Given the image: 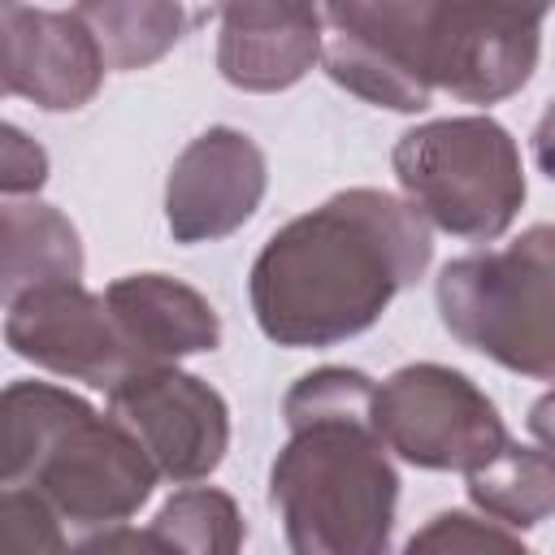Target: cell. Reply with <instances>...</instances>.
<instances>
[{"label":"cell","mask_w":555,"mask_h":555,"mask_svg":"<svg viewBox=\"0 0 555 555\" xmlns=\"http://www.w3.org/2000/svg\"><path fill=\"white\" fill-rule=\"evenodd\" d=\"M429 221L399 195L351 186L286 221L251 264V312L278 347H334L364 334L425 278Z\"/></svg>","instance_id":"obj_1"},{"label":"cell","mask_w":555,"mask_h":555,"mask_svg":"<svg viewBox=\"0 0 555 555\" xmlns=\"http://www.w3.org/2000/svg\"><path fill=\"white\" fill-rule=\"evenodd\" d=\"M373 377L360 369L304 373L286 399V447L269 473V503L299 555H377L390 546L399 473L373 421Z\"/></svg>","instance_id":"obj_2"},{"label":"cell","mask_w":555,"mask_h":555,"mask_svg":"<svg viewBox=\"0 0 555 555\" xmlns=\"http://www.w3.org/2000/svg\"><path fill=\"white\" fill-rule=\"evenodd\" d=\"M160 468L108 412L48 382H13L0 399V481L35 494L65 542H95L126 525L152 494Z\"/></svg>","instance_id":"obj_3"},{"label":"cell","mask_w":555,"mask_h":555,"mask_svg":"<svg viewBox=\"0 0 555 555\" xmlns=\"http://www.w3.org/2000/svg\"><path fill=\"white\" fill-rule=\"evenodd\" d=\"M438 312L468 351L555 382V225H529L507 247L442 264Z\"/></svg>","instance_id":"obj_4"},{"label":"cell","mask_w":555,"mask_h":555,"mask_svg":"<svg viewBox=\"0 0 555 555\" xmlns=\"http://www.w3.org/2000/svg\"><path fill=\"white\" fill-rule=\"evenodd\" d=\"M408 204L438 230L473 243L499 238L525 204L516 139L494 117H438L399 134L390 152Z\"/></svg>","instance_id":"obj_5"},{"label":"cell","mask_w":555,"mask_h":555,"mask_svg":"<svg viewBox=\"0 0 555 555\" xmlns=\"http://www.w3.org/2000/svg\"><path fill=\"white\" fill-rule=\"evenodd\" d=\"M325 74L351 95L416 113L429 104L442 0H321Z\"/></svg>","instance_id":"obj_6"},{"label":"cell","mask_w":555,"mask_h":555,"mask_svg":"<svg viewBox=\"0 0 555 555\" xmlns=\"http://www.w3.org/2000/svg\"><path fill=\"white\" fill-rule=\"evenodd\" d=\"M373 421L386 447L434 473H473L512 438L499 408L447 364H403L373 395Z\"/></svg>","instance_id":"obj_7"},{"label":"cell","mask_w":555,"mask_h":555,"mask_svg":"<svg viewBox=\"0 0 555 555\" xmlns=\"http://www.w3.org/2000/svg\"><path fill=\"white\" fill-rule=\"evenodd\" d=\"M4 308V343L13 347V356L56 377L113 390L134 369H147L126 343L108 299L82 291L78 282L30 286Z\"/></svg>","instance_id":"obj_8"},{"label":"cell","mask_w":555,"mask_h":555,"mask_svg":"<svg viewBox=\"0 0 555 555\" xmlns=\"http://www.w3.org/2000/svg\"><path fill=\"white\" fill-rule=\"evenodd\" d=\"M108 412L143 442L160 477L186 486L208 477L230 447L225 399L173 364H147L108 390Z\"/></svg>","instance_id":"obj_9"},{"label":"cell","mask_w":555,"mask_h":555,"mask_svg":"<svg viewBox=\"0 0 555 555\" xmlns=\"http://www.w3.org/2000/svg\"><path fill=\"white\" fill-rule=\"evenodd\" d=\"M264 152L234 126L191 139L165 182V221L178 243H212L234 234L264 199Z\"/></svg>","instance_id":"obj_10"},{"label":"cell","mask_w":555,"mask_h":555,"mask_svg":"<svg viewBox=\"0 0 555 555\" xmlns=\"http://www.w3.org/2000/svg\"><path fill=\"white\" fill-rule=\"evenodd\" d=\"M4 91L48 113L82 108L104 82V52L78 13L0 0Z\"/></svg>","instance_id":"obj_11"},{"label":"cell","mask_w":555,"mask_h":555,"mask_svg":"<svg viewBox=\"0 0 555 555\" xmlns=\"http://www.w3.org/2000/svg\"><path fill=\"white\" fill-rule=\"evenodd\" d=\"M217 69L238 91L295 87L325 48L321 0H212Z\"/></svg>","instance_id":"obj_12"},{"label":"cell","mask_w":555,"mask_h":555,"mask_svg":"<svg viewBox=\"0 0 555 555\" xmlns=\"http://www.w3.org/2000/svg\"><path fill=\"white\" fill-rule=\"evenodd\" d=\"M538 65V26L468 13L442 0L434 87L464 104H499L529 82Z\"/></svg>","instance_id":"obj_13"},{"label":"cell","mask_w":555,"mask_h":555,"mask_svg":"<svg viewBox=\"0 0 555 555\" xmlns=\"http://www.w3.org/2000/svg\"><path fill=\"white\" fill-rule=\"evenodd\" d=\"M104 299L143 364H173L221 343L217 308L178 278L126 273L104 291Z\"/></svg>","instance_id":"obj_14"},{"label":"cell","mask_w":555,"mask_h":555,"mask_svg":"<svg viewBox=\"0 0 555 555\" xmlns=\"http://www.w3.org/2000/svg\"><path fill=\"white\" fill-rule=\"evenodd\" d=\"M0 238H4L0 243V251H4V264H0V295H4V304L17 299L30 286L78 282L82 278L78 230L52 204L4 195Z\"/></svg>","instance_id":"obj_15"},{"label":"cell","mask_w":555,"mask_h":555,"mask_svg":"<svg viewBox=\"0 0 555 555\" xmlns=\"http://www.w3.org/2000/svg\"><path fill=\"white\" fill-rule=\"evenodd\" d=\"M74 13L95 35L108 69H147L186 30L182 0H78Z\"/></svg>","instance_id":"obj_16"},{"label":"cell","mask_w":555,"mask_h":555,"mask_svg":"<svg viewBox=\"0 0 555 555\" xmlns=\"http://www.w3.org/2000/svg\"><path fill=\"white\" fill-rule=\"evenodd\" d=\"M468 499L507 529H529L555 512V451L507 442L468 473Z\"/></svg>","instance_id":"obj_17"},{"label":"cell","mask_w":555,"mask_h":555,"mask_svg":"<svg viewBox=\"0 0 555 555\" xmlns=\"http://www.w3.org/2000/svg\"><path fill=\"white\" fill-rule=\"evenodd\" d=\"M156 546L195 551V555H230L243 546V516L230 494L212 486H186L178 490L147 529Z\"/></svg>","instance_id":"obj_18"},{"label":"cell","mask_w":555,"mask_h":555,"mask_svg":"<svg viewBox=\"0 0 555 555\" xmlns=\"http://www.w3.org/2000/svg\"><path fill=\"white\" fill-rule=\"evenodd\" d=\"M481 546H503V551H516L525 546L520 542V529H507L499 525L494 516L477 520L468 512H438L421 533H412L408 551H481Z\"/></svg>","instance_id":"obj_19"},{"label":"cell","mask_w":555,"mask_h":555,"mask_svg":"<svg viewBox=\"0 0 555 555\" xmlns=\"http://www.w3.org/2000/svg\"><path fill=\"white\" fill-rule=\"evenodd\" d=\"M48 178V156L35 139H26L17 126H4L0 143V186L4 195H35Z\"/></svg>","instance_id":"obj_20"},{"label":"cell","mask_w":555,"mask_h":555,"mask_svg":"<svg viewBox=\"0 0 555 555\" xmlns=\"http://www.w3.org/2000/svg\"><path fill=\"white\" fill-rule=\"evenodd\" d=\"M468 13H486V17H503V22H525V26H538L555 0H451Z\"/></svg>","instance_id":"obj_21"},{"label":"cell","mask_w":555,"mask_h":555,"mask_svg":"<svg viewBox=\"0 0 555 555\" xmlns=\"http://www.w3.org/2000/svg\"><path fill=\"white\" fill-rule=\"evenodd\" d=\"M533 160H538V169L555 182V100L546 104V113H542L538 126H533Z\"/></svg>","instance_id":"obj_22"},{"label":"cell","mask_w":555,"mask_h":555,"mask_svg":"<svg viewBox=\"0 0 555 555\" xmlns=\"http://www.w3.org/2000/svg\"><path fill=\"white\" fill-rule=\"evenodd\" d=\"M529 429H533V438H538L542 447L555 451V390H546V395L529 408Z\"/></svg>","instance_id":"obj_23"}]
</instances>
